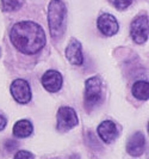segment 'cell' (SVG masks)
I'll use <instances>...</instances> for the list:
<instances>
[{
	"instance_id": "cell-2",
	"label": "cell",
	"mask_w": 149,
	"mask_h": 159,
	"mask_svg": "<svg viewBox=\"0 0 149 159\" xmlns=\"http://www.w3.org/2000/svg\"><path fill=\"white\" fill-rule=\"evenodd\" d=\"M67 7L62 0H51L48 7V24L53 39L61 37L66 29Z\"/></svg>"
},
{
	"instance_id": "cell-16",
	"label": "cell",
	"mask_w": 149,
	"mask_h": 159,
	"mask_svg": "<svg viewBox=\"0 0 149 159\" xmlns=\"http://www.w3.org/2000/svg\"><path fill=\"white\" fill-rule=\"evenodd\" d=\"M13 159H33V156L28 151H19Z\"/></svg>"
},
{
	"instance_id": "cell-15",
	"label": "cell",
	"mask_w": 149,
	"mask_h": 159,
	"mask_svg": "<svg viewBox=\"0 0 149 159\" xmlns=\"http://www.w3.org/2000/svg\"><path fill=\"white\" fill-rule=\"evenodd\" d=\"M111 4L115 6V7L119 10V11H123L126 10L131 4H133V0H109Z\"/></svg>"
},
{
	"instance_id": "cell-5",
	"label": "cell",
	"mask_w": 149,
	"mask_h": 159,
	"mask_svg": "<svg viewBox=\"0 0 149 159\" xmlns=\"http://www.w3.org/2000/svg\"><path fill=\"white\" fill-rule=\"evenodd\" d=\"M78 115L74 109L69 107H62L57 111V129L64 132L74 128L78 125Z\"/></svg>"
},
{
	"instance_id": "cell-4",
	"label": "cell",
	"mask_w": 149,
	"mask_h": 159,
	"mask_svg": "<svg viewBox=\"0 0 149 159\" xmlns=\"http://www.w3.org/2000/svg\"><path fill=\"white\" fill-rule=\"evenodd\" d=\"M149 32V24L148 16L147 15H140L133 20L130 25V35L134 42L137 44H142L148 40Z\"/></svg>"
},
{
	"instance_id": "cell-7",
	"label": "cell",
	"mask_w": 149,
	"mask_h": 159,
	"mask_svg": "<svg viewBox=\"0 0 149 159\" xmlns=\"http://www.w3.org/2000/svg\"><path fill=\"white\" fill-rule=\"evenodd\" d=\"M97 26L99 31L105 36H113L117 34L119 29L116 17L110 13H102L97 20Z\"/></svg>"
},
{
	"instance_id": "cell-1",
	"label": "cell",
	"mask_w": 149,
	"mask_h": 159,
	"mask_svg": "<svg viewBox=\"0 0 149 159\" xmlns=\"http://www.w3.org/2000/svg\"><path fill=\"white\" fill-rule=\"evenodd\" d=\"M12 44L23 54H36L46 46V32L39 24L30 20L16 23L10 32Z\"/></svg>"
},
{
	"instance_id": "cell-13",
	"label": "cell",
	"mask_w": 149,
	"mask_h": 159,
	"mask_svg": "<svg viewBox=\"0 0 149 159\" xmlns=\"http://www.w3.org/2000/svg\"><path fill=\"white\" fill-rule=\"evenodd\" d=\"M133 95L140 101H147L149 98V84L146 80H138L133 85Z\"/></svg>"
},
{
	"instance_id": "cell-14",
	"label": "cell",
	"mask_w": 149,
	"mask_h": 159,
	"mask_svg": "<svg viewBox=\"0 0 149 159\" xmlns=\"http://www.w3.org/2000/svg\"><path fill=\"white\" fill-rule=\"evenodd\" d=\"M24 0H0V7L4 12H15L24 5Z\"/></svg>"
},
{
	"instance_id": "cell-3",
	"label": "cell",
	"mask_w": 149,
	"mask_h": 159,
	"mask_svg": "<svg viewBox=\"0 0 149 159\" xmlns=\"http://www.w3.org/2000/svg\"><path fill=\"white\" fill-rule=\"evenodd\" d=\"M85 105L92 109L102 101V81L97 77H92L85 83Z\"/></svg>"
},
{
	"instance_id": "cell-6",
	"label": "cell",
	"mask_w": 149,
	"mask_h": 159,
	"mask_svg": "<svg viewBox=\"0 0 149 159\" xmlns=\"http://www.w3.org/2000/svg\"><path fill=\"white\" fill-rule=\"evenodd\" d=\"M11 95L13 99L20 104L29 103L31 101V88L24 79H16L11 84Z\"/></svg>"
},
{
	"instance_id": "cell-18",
	"label": "cell",
	"mask_w": 149,
	"mask_h": 159,
	"mask_svg": "<svg viewBox=\"0 0 149 159\" xmlns=\"http://www.w3.org/2000/svg\"><path fill=\"white\" fill-rule=\"evenodd\" d=\"M0 57H1V48H0Z\"/></svg>"
},
{
	"instance_id": "cell-10",
	"label": "cell",
	"mask_w": 149,
	"mask_h": 159,
	"mask_svg": "<svg viewBox=\"0 0 149 159\" xmlns=\"http://www.w3.org/2000/svg\"><path fill=\"white\" fill-rule=\"evenodd\" d=\"M98 135L104 143H110L116 140L118 135V129L115 122L112 121H103L98 127Z\"/></svg>"
},
{
	"instance_id": "cell-12",
	"label": "cell",
	"mask_w": 149,
	"mask_h": 159,
	"mask_svg": "<svg viewBox=\"0 0 149 159\" xmlns=\"http://www.w3.org/2000/svg\"><path fill=\"white\" fill-rule=\"evenodd\" d=\"M32 123L29 120H20V121H17L16 125L13 126V135L17 138H28L32 134Z\"/></svg>"
},
{
	"instance_id": "cell-17",
	"label": "cell",
	"mask_w": 149,
	"mask_h": 159,
	"mask_svg": "<svg viewBox=\"0 0 149 159\" xmlns=\"http://www.w3.org/2000/svg\"><path fill=\"white\" fill-rule=\"evenodd\" d=\"M6 125H7V120L5 119L4 115L0 114V130H2L4 128L6 127Z\"/></svg>"
},
{
	"instance_id": "cell-11",
	"label": "cell",
	"mask_w": 149,
	"mask_h": 159,
	"mask_svg": "<svg viewBox=\"0 0 149 159\" xmlns=\"http://www.w3.org/2000/svg\"><path fill=\"white\" fill-rule=\"evenodd\" d=\"M66 57L72 65H82L84 55H82V48L81 43L78 40L72 39L71 42L66 48Z\"/></svg>"
},
{
	"instance_id": "cell-9",
	"label": "cell",
	"mask_w": 149,
	"mask_h": 159,
	"mask_svg": "<svg viewBox=\"0 0 149 159\" xmlns=\"http://www.w3.org/2000/svg\"><path fill=\"white\" fill-rule=\"evenodd\" d=\"M146 148V138L142 133H135L131 138L128 140L126 143V151L133 157H140L143 154Z\"/></svg>"
},
{
	"instance_id": "cell-8",
	"label": "cell",
	"mask_w": 149,
	"mask_h": 159,
	"mask_svg": "<svg viewBox=\"0 0 149 159\" xmlns=\"http://www.w3.org/2000/svg\"><path fill=\"white\" fill-rule=\"evenodd\" d=\"M42 85L49 92H57L62 86V75L55 70L47 71L42 77Z\"/></svg>"
}]
</instances>
